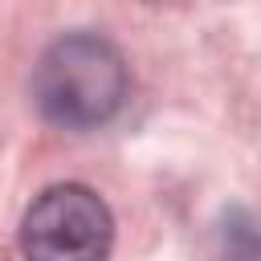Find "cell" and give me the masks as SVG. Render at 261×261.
I'll return each mask as SVG.
<instances>
[{"label": "cell", "mask_w": 261, "mask_h": 261, "mask_svg": "<svg viewBox=\"0 0 261 261\" xmlns=\"http://www.w3.org/2000/svg\"><path fill=\"white\" fill-rule=\"evenodd\" d=\"M20 249L29 257H106L114 249V216L94 188L53 184L29 204Z\"/></svg>", "instance_id": "obj_2"}, {"label": "cell", "mask_w": 261, "mask_h": 261, "mask_svg": "<svg viewBox=\"0 0 261 261\" xmlns=\"http://www.w3.org/2000/svg\"><path fill=\"white\" fill-rule=\"evenodd\" d=\"M33 106L65 130L106 126L130 98V69L102 33H65L33 65Z\"/></svg>", "instance_id": "obj_1"}]
</instances>
